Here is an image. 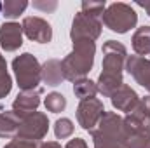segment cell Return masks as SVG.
I'll return each mask as SVG.
<instances>
[{
	"label": "cell",
	"instance_id": "9a60e30c",
	"mask_svg": "<svg viewBox=\"0 0 150 148\" xmlns=\"http://www.w3.org/2000/svg\"><path fill=\"white\" fill-rule=\"evenodd\" d=\"M42 82L51 85V87H56L59 85L63 80H65V75H63V68H61V61L59 59H47L44 65H42Z\"/></svg>",
	"mask_w": 150,
	"mask_h": 148
},
{
	"label": "cell",
	"instance_id": "4fadbf2b",
	"mask_svg": "<svg viewBox=\"0 0 150 148\" xmlns=\"http://www.w3.org/2000/svg\"><path fill=\"white\" fill-rule=\"evenodd\" d=\"M40 89H35V91H23L18 94V98L14 99L12 103V111L16 115H19L21 118L37 111L38 105H40Z\"/></svg>",
	"mask_w": 150,
	"mask_h": 148
},
{
	"label": "cell",
	"instance_id": "5b68a950",
	"mask_svg": "<svg viewBox=\"0 0 150 148\" xmlns=\"http://www.w3.org/2000/svg\"><path fill=\"white\" fill-rule=\"evenodd\" d=\"M12 70L16 75L18 85L21 91H35L38 89V84L42 80V66L38 65L37 58L30 52H25L12 61Z\"/></svg>",
	"mask_w": 150,
	"mask_h": 148
},
{
	"label": "cell",
	"instance_id": "7402d4cb",
	"mask_svg": "<svg viewBox=\"0 0 150 148\" xmlns=\"http://www.w3.org/2000/svg\"><path fill=\"white\" fill-rule=\"evenodd\" d=\"M54 134L58 140L70 138L74 134V122L70 118H58L54 124Z\"/></svg>",
	"mask_w": 150,
	"mask_h": 148
},
{
	"label": "cell",
	"instance_id": "8992f818",
	"mask_svg": "<svg viewBox=\"0 0 150 148\" xmlns=\"http://www.w3.org/2000/svg\"><path fill=\"white\" fill-rule=\"evenodd\" d=\"M49 131V118L42 111H33L21 118L16 138L28 140V141H40Z\"/></svg>",
	"mask_w": 150,
	"mask_h": 148
},
{
	"label": "cell",
	"instance_id": "2e32d148",
	"mask_svg": "<svg viewBox=\"0 0 150 148\" xmlns=\"http://www.w3.org/2000/svg\"><path fill=\"white\" fill-rule=\"evenodd\" d=\"M21 117L14 111L0 110V138H16Z\"/></svg>",
	"mask_w": 150,
	"mask_h": 148
},
{
	"label": "cell",
	"instance_id": "5bb4252c",
	"mask_svg": "<svg viewBox=\"0 0 150 148\" xmlns=\"http://www.w3.org/2000/svg\"><path fill=\"white\" fill-rule=\"evenodd\" d=\"M110 99H112L113 108H117L119 111H126V113L133 111V108H134V106L138 105V101H140V98H138V94L134 92V89H131V87L126 85V84H122V85L113 92L112 96H110Z\"/></svg>",
	"mask_w": 150,
	"mask_h": 148
},
{
	"label": "cell",
	"instance_id": "f1b7e54d",
	"mask_svg": "<svg viewBox=\"0 0 150 148\" xmlns=\"http://www.w3.org/2000/svg\"><path fill=\"white\" fill-rule=\"evenodd\" d=\"M138 5H140V7H143V9L147 11V14L150 16V0H145V2H138Z\"/></svg>",
	"mask_w": 150,
	"mask_h": 148
},
{
	"label": "cell",
	"instance_id": "9c48e42d",
	"mask_svg": "<svg viewBox=\"0 0 150 148\" xmlns=\"http://www.w3.org/2000/svg\"><path fill=\"white\" fill-rule=\"evenodd\" d=\"M105 113V106L98 98L82 99L77 106V120L86 131H93Z\"/></svg>",
	"mask_w": 150,
	"mask_h": 148
},
{
	"label": "cell",
	"instance_id": "8fae6325",
	"mask_svg": "<svg viewBox=\"0 0 150 148\" xmlns=\"http://www.w3.org/2000/svg\"><path fill=\"white\" fill-rule=\"evenodd\" d=\"M126 70L142 87L150 92V59L142 56H127Z\"/></svg>",
	"mask_w": 150,
	"mask_h": 148
},
{
	"label": "cell",
	"instance_id": "4316f807",
	"mask_svg": "<svg viewBox=\"0 0 150 148\" xmlns=\"http://www.w3.org/2000/svg\"><path fill=\"white\" fill-rule=\"evenodd\" d=\"M65 148H87V143L82 138H75V140H70Z\"/></svg>",
	"mask_w": 150,
	"mask_h": 148
},
{
	"label": "cell",
	"instance_id": "83f0119b",
	"mask_svg": "<svg viewBox=\"0 0 150 148\" xmlns=\"http://www.w3.org/2000/svg\"><path fill=\"white\" fill-rule=\"evenodd\" d=\"M38 148H61L56 141H47V143H40Z\"/></svg>",
	"mask_w": 150,
	"mask_h": 148
},
{
	"label": "cell",
	"instance_id": "30bf717a",
	"mask_svg": "<svg viewBox=\"0 0 150 148\" xmlns=\"http://www.w3.org/2000/svg\"><path fill=\"white\" fill-rule=\"evenodd\" d=\"M21 28H23V33L30 40L38 42V44H49L51 38H52V28L51 25L38 18V16H28L23 19L21 23Z\"/></svg>",
	"mask_w": 150,
	"mask_h": 148
},
{
	"label": "cell",
	"instance_id": "277c9868",
	"mask_svg": "<svg viewBox=\"0 0 150 148\" xmlns=\"http://www.w3.org/2000/svg\"><path fill=\"white\" fill-rule=\"evenodd\" d=\"M101 23L115 33H127L131 28L136 26L138 14L131 5L117 2V4H110L105 9L101 16Z\"/></svg>",
	"mask_w": 150,
	"mask_h": 148
},
{
	"label": "cell",
	"instance_id": "603a6c76",
	"mask_svg": "<svg viewBox=\"0 0 150 148\" xmlns=\"http://www.w3.org/2000/svg\"><path fill=\"white\" fill-rule=\"evenodd\" d=\"M126 148H150V132H136L127 136Z\"/></svg>",
	"mask_w": 150,
	"mask_h": 148
},
{
	"label": "cell",
	"instance_id": "3957f363",
	"mask_svg": "<svg viewBox=\"0 0 150 148\" xmlns=\"http://www.w3.org/2000/svg\"><path fill=\"white\" fill-rule=\"evenodd\" d=\"M94 52L96 45L91 40H77L74 42V51L61 61L63 75L67 80L77 82L86 78V75L91 72L94 63Z\"/></svg>",
	"mask_w": 150,
	"mask_h": 148
},
{
	"label": "cell",
	"instance_id": "ac0fdd59",
	"mask_svg": "<svg viewBox=\"0 0 150 148\" xmlns=\"http://www.w3.org/2000/svg\"><path fill=\"white\" fill-rule=\"evenodd\" d=\"M98 92V85L93 82V80H87V78H82V80H77L74 84V94L82 101V99H89V98H94Z\"/></svg>",
	"mask_w": 150,
	"mask_h": 148
},
{
	"label": "cell",
	"instance_id": "7a4b0ae2",
	"mask_svg": "<svg viewBox=\"0 0 150 148\" xmlns=\"http://www.w3.org/2000/svg\"><path fill=\"white\" fill-rule=\"evenodd\" d=\"M91 132L94 148H126L127 132L124 127V118L115 111H105Z\"/></svg>",
	"mask_w": 150,
	"mask_h": 148
},
{
	"label": "cell",
	"instance_id": "484cf974",
	"mask_svg": "<svg viewBox=\"0 0 150 148\" xmlns=\"http://www.w3.org/2000/svg\"><path fill=\"white\" fill-rule=\"evenodd\" d=\"M33 7L38 11H45V12H51L58 7V2H33Z\"/></svg>",
	"mask_w": 150,
	"mask_h": 148
},
{
	"label": "cell",
	"instance_id": "e0dca14e",
	"mask_svg": "<svg viewBox=\"0 0 150 148\" xmlns=\"http://www.w3.org/2000/svg\"><path fill=\"white\" fill-rule=\"evenodd\" d=\"M133 49L138 56H150V26H142L133 35Z\"/></svg>",
	"mask_w": 150,
	"mask_h": 148
},
{
	"label": "cell",
	"instance_id": "6da1fadb",
	"mask_svg": "<svg viewBox=\"0 0 150 148\" xmlns=\"http://www.w3.org/2000/svg\"><path fill=\"white\" fill-rule=\"evenodd\" d=\"M127 51L117 40H107L103 44V66L101 73L96 82L98 92L110 98L113 92L124 84L122 82V70L126 66Z\"/></svg>",
	"mask_w": 150,
	"mask_h": 148
},
{
	"label": "cell",
	"instance_id": "ffe728a7",
	"mask_svg": "<svg viewBox=\"0 0 150 148\" xmlns=\"http://www.w3.org/2000/svg\"><path fill=\"white\" fill-rule=\"evenodd\" d=\"M12 89V78L7 72V63L4 56H0V99L5 98Z\"/></svg>",
	"mask_w": 150,
	"mask_h": 148
},
{
	"label": "cell",
	"instance_id": "52a82bcc",
	"mask_svg": "<svg viewBox=\"0 0 150 148\" xmlns=\"http://www.w3.org/2000/svg\"><path fill=\"white\" fill-rule=\"evenodd\" d=\"M101 28L103 23L100 18L94 16H87L82 11L77 12L72 21V30H70V38L77 42V40H91L94 42L96 38L101 35Z\"/></svg>",
	"mask_w": 150,
	"mask_h": 148
},
{
	"label": "cell",
	"instance_id": "d4e9b609",
	"mask_svg": "<svg viewBox=\"0 0 150 148\" xmlns=\"http://www.w3.org/2000/svg\"><path fill=\"white\" fill-rule=\"evenodd\" d=\"M40 143L37 141H28V140H19V138H16V140H12L11 143H7L4 148H38Z\"/></svg>",
	"mask_w": 150,
	"mask_h": 148
},
{
	"label": "cell",
	"instance_id": "7c38bea8",
	"mask_svg": "<svg viewBox=\"0 0 150 148\" xmlns=\"http://www.w3.org/2000/svg\"><path fill=\"white\" fill-rule=\"evenodd\" d=\"M23 44V28L19 23L9 21L0 26V45L4 51L12 52L18 51Z\"/></svg>",
	"mask_w": 150,
	"mask_h": 148
},
{
	"label": "cell",
	"instance_id": "f546056e",
	"mask_svg": "<svg viewBox=\"0 0 150 148\" xmlns=\"http://www.w3.org/2000/svg\"><path fill=\"white\" fill-rule=\"evenodd\" d=\"M2 5H4V4H2V2H0V12H2Z\"/></svg>",
	"mask_w": 150,
	"mask_h": 148
},
{
	"label": "cell",
	"instance_id": "ba28073f",
	"mask_svg": "<svg viewBox=\"0 0 150 148\" xmlns=\"http://www.w3.org/2000/svg\"><path fill=\"white\" fill-rule=\"evenodd\" d=\"M124 127L127 136L136 132H150V96L142 98L133 111L124 117Z\"/></svg>",
	"mask_w": 150,
	"mask_h": 148
},
{
	"label": "cell",
	"instance_id": "44dd1931",
	"mask_svg": "<svg viewBox=\"0 0 150 148\" xmlns=\"http://www.w3.org/2000/svg\"><path fill=\"white\" fill-rule=\"evenodd\" d=\"M44 103H45V108L49 111H52V113H59V111H63L67 108V98L63 94H59V92L47 94Z\"/></svg>",
	"mask_w": 150,
	"mask_h": 148
},
{
	"label": "cell",
	"instance_id": "d6986e66",
	"mask_svg": "<svg viewBox=\"0 0 150 148\" xmlns=\"http://www.w3.org/2000/svg\"><path fill=\"white\" fill-rule=\"evenodd\" d=\"M26 7H28V2L25 0H5L2 5V12L7 19H14V18H19V14H23Z\"/></svg>",
	"mask_w": 150,
	"mask_h": 148
},
{
	"label": "cell",
	"instance_id": "cb8c5ba5",
	"mask_svg": "<svg viewBox=\"0 0 150 148\" xmlns=\"http://www.w3.org/2000/svg\"><path fill=\"white\" fill-rule=\"evenodd\" d=\"M105 9H107V2L105 0L103 2H87V0L82 2V12L87 14V16H94V18L101 19Z\"/></svg>",
	"mask_w": 150,
	"mask_h": 148
}]
</instances>
